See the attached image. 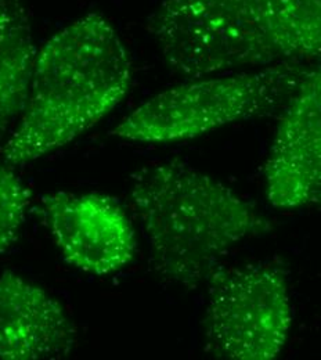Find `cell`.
I'll return each instance as SVG.
<instances>
[{"label": "cell", "instance_id": "277c9868", "mask_svg": "<svg viewBox=\"0 0 321 360\" xmlns=\"http://www.w3.org/2000/svg\"><path fill=\"white\" fill-rule=\"evenodd\" d=\"M202 320L204 349L218 359H275L287 344L292 309L288 273L277 262L215 270Z\"/></svg>", "mask_w": 321, "mask_h": 360}, {"label": "cell", "instance_id": "8992f818", "mask_svg": "<svg viewBox=\"0 0 321 360\" xmlns=\"http://www.w3.org/2000/svg\"><path fill=\"white\" fill-rule=\"evenodd\" d=\"M39 211L63 257L78 269L110 274L135 257L133 226L122 207L107 195L47 194Z\"/></svg>", "mask_w": 321, "mask_h": 360}, {"label": "cell", "instance_id": "52a82bcc", "mask_svg": "<svg viewBox=\"0 0 321 360\" xmlns=\"http://www.w3.org/2000/svg\"><path fill=\"white\" fill-rule=\"evenodd\" d=\"M266 193L281 210L321 205V68L278 115Z\"/></svg>", "mask_w": 321, "mask_h": 360}, {"label": "cell", "instance_id": "7a4b0ae2", "mask_svg": "<svg viewBox=\"0 0 321 360\" xmlns=\"http://www.w3.org/2000/svg\"><path fill=\"white\" fill-rule=\"evenodd\" d=\"M132 64L115 28L89 14L58 31L38 53L20 122L3 148L25 165L71 143L126 96Z\"/></svg>", "mask_w": 321, "mask_h": 360}, {"label": "cell", "instance_id": "5b68a950", "mask_svg": "<svg viewBox=\"0 0 321 360\" xmlns=\"http://www.w3.org/2000/svg\"><path fill=\"white\" fill-rule=\"evenodd\" d=\"M148 30L169 68L192 79L277 64L249 0H164Z\"/></svg>", "mask_w": 321, "mask_h": 360}, {"label": "cell", "instance_id": "3957f363", "mask_svg": "<svg viewBox=\"0 0 321 360\" xmlns=\"http://www.w3.org/2000/svg\"><path fill=\"white\" fill-rule=\"evenodd\" d=\"M320 68L277 63L256 71L194 78L144 101L112 135L140 143H171L241 121L278 117Z\"/></svg>", "mask_w": 321, "mask_h": 360}, {"label": "cell", "instance_id": "9c48e42d", "mask_svg": "<svg viewBox=\"0 0 321 360\" xmlns=\"http://www.w3.org/2000/svg\"><path fill=\"white\" fill-rule=\"evenodd\" d=\"M249 10L275 63L321 65V0H249Z\"/></svg>", "mask_w": 321, "mask_h": 360}, {"label": "cell", "instance_id": "8fae6325", "mask_svg": "<svg viewBox=\"0 0 321 360\" xmlns=\"http://www.w3.org/2000/svg\"><path fill=\"white\" fill-rule=\"evenodd\" d=\"M6 162H0V254L20 236L31 202V193Z\"/></svg>", "mask_w": 321, "mask_h": 360}, {"label": "cell", "instance_id": "6da1fadb", "mask_svg": "<svg viewBox=\"0 0 321 360\" xmlns=\"http://www.w3.org/2000/svg\"><path fill=\"white\" fill-rule=\"evenodd\" d=\"M131 197L151 268L185 290L207 284L232 248L273 230L254 202L181 161L141 168L132 178Z\"/></svg>", "mask_w": 321, "mask_h": 360}, {"label": "cell", "instance_id": "30bf717a", "mask_svg": "<svg viewBox=\"0 0 321 360\" xmlns=\"http://www.w3.org/2000/svg\"><path fill=\"white\" fill-rule=\"evenodd\" d=\"M38 51L22 0H0V137L21 117Z\"/></svg>", "mask_w": 321, "mask_h": 360}, {"label": "cell", "instance_id": "ba28073f", "mask_svg": "<svg viewBox=\"0 0 321 360\" xmlns=\"http://www.w3.org/2000/svg\"><path fill=\"white\" fill-rule=\"evenodd\" d=\"M77 345V327L41 285L6 271L0 276V360L58 359Z\"/></svg>", "mask_w": 321, "mask_h": 360}]
</instances>
